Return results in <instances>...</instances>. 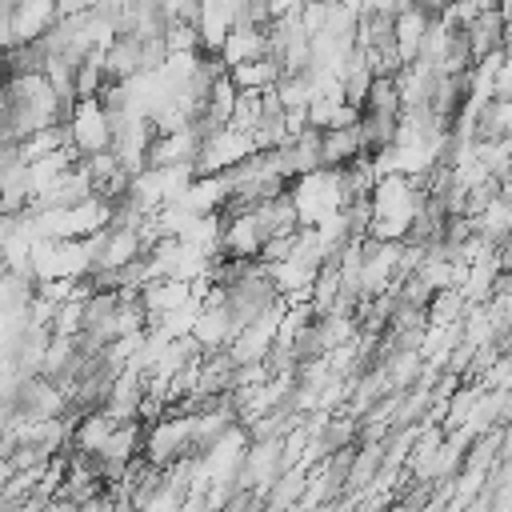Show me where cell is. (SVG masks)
Segmentation results:
<instances>
[{
    "mask_svg": "<svg viewBox=\"0 0 512 512\" xmlns=\"http://www.w3.org/2000/svg\"><path fill=\"white\" fill-rule=\"evenodd\" d=\"M68 128H72V148L80 156H92V152H104L112 148L116 132H112V120L100 104V96H80L72 116H68Z\"/></svg>",
    "mask_w": 512,
    "mask_h": 512,
    "instance_id": "1",
    "label": "cell"
},
{
    "mask_svg": "<svg viewBox=\"0 0 512 512\" xmlns=\"http://www.w3.org/2000/svg\"><path fill=\"white\" fill-rule=\"evenodd\" d=\"M356 156H360V128L356 124L320 128V164L324 168H344Z\"/></svg>",
    "mask_w": 512,
    "mask_h": 512,
    "instance_id": "3",
    "label": "cell"
},
{
    "mask_svg": "<svg viewBox=\"0 0 512 512\" xmlns=\"http://www.w3.org/2000/svg\"><path fill=\"white\" fill-rule=\"evenodd\" d=\"M228 72H232L236 88H276V80H280V68H276V60H268V56L240 60V64H232Z\"/></svg>",
    "mask_w": 512,
    "mask_h": 512,
    "instance_id": "4",
    "label": "cell"
},
{
    "mask_svg": "<svg viewBox=\"0 0 512 512\" xmlns=\"http://www.w3.org/2000/svg\"><path fill=\"white\" fill-rule=\"evenodd\" d=\"M472 128H476L480 140H500L504 128H508V108H504V100H484V104L476 108V116H472Z\"/></svg>",
    "mask_w": 512,
    "mask_h": 512,
    "instance_id": "5",
    "label": "cell"
},
{
    "mask_svg": "<svg viewBox=\"0 0 512 512\" xmlns=\"http://www.w3.org/2000/svg\"><path fill=\"white\" fill-rule=\"evenodd\" d=\"M460 20H464V28H468L476 64L488 60V56L504 44V8H496V4H476V8H468Z\"/></svg>",
    "mask_w": 512,
    "mask_h": 512,
    "instance_id": "2",
    "label": "cell"
}]
</instances>
